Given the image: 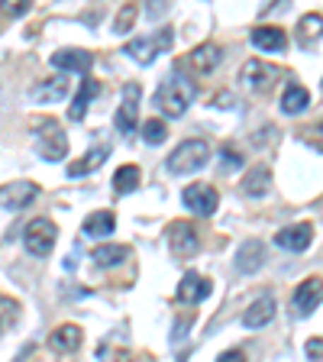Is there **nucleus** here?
I'll return each mask as SVG.
<instances>
[{
	"mask_svg": "<svg viewBox=\"0 0 323 362\" xmlns=\"http://www.w3.org/2000/svg\"><path fill=\"white\" fill-rule=\"evenodd\" d=\"M133 16H136V7H133V4H127V7H123V13H120V20H117V33H127Z\"/></svg>",
	"mask_w": 323,
	"mask_h": 362,
	"instance_id": "72a5a7b5",
	"label": "nucleus"
},
{
	"mask_svg": "<svg viewBox=\"0 0 323 362\" xmlns=\"http://www.w3.org/2000/svg\"><path fill=\"white\" fill-rule=\"evenodd\" d=\"M107 146H98V149H90L88 156L81 158V162H71V165H68V175H71V178H81V175H88V172H98L100 165H104V158H107Z\"/></svg>",
	"mask_w": 323,
	"mask_h": 362,
	"instance_id": "bb28decb",
	"label": "nucleus"
},
{
	"mask_svg": "<svg viewBox=\"0 0 323 362\" xmlns=\"http://www.w3.org/2000/svg\"><path fill=\"white\" fill-rule=\"evenodd\" d=\"M211 291H213L211 279H204L197 272H188V275L178 281V301L181 304H201L211 298Z\"/></svg>",
	"mask_w": 323,
	"mask_h": 362,
	"instance_id": "ddd939ff",
	"label": "nucleus"
},
{
	"mask_svg": "<svg viewBox=\"0 0 323 362\" xmlns=\"http://www.w3.org/2000/svg\"><path fill=\"white\" fill-rule=\"evenodd\" d=\"M217 362H246V353H242V349H226Z\"/></svg>",
	"mask_w": 323,
	"mask_h": 362,
	"instance_id": "c9c22d12",
	"label": "nucleus"
},
{
	"mask_svg": "<svg viewBox=\"0 0 323 362\" xmlns=\"http://www.w3.org/2000/svg\"><path fill=\"white\" fill-rule=\"evenodd\" d=\"M220 158H223V172H233V168L242 165V156L233 149V146H226V149L220 152Z\"/></svg>",
	"mask_w": 323,
	"mask_h": 362,
	"instance_id": "473e14b6",
	"label": "nucleus"
},
{
	"mask_svg": "<svg viewBox=\"0 0 323 362\" xmlns=\"http://www.w3.org/2000/svg\"><path fill=\"white\" fill-rule=\"evenodd\" d=\"M33 136H36V149H39V156L42 158H49V162H61V158L68 156V136L61 133L59 120L45 117Z\"/></svg>",
	"mask_w": 323,
	"mask_h": 362,
	"instance_id": "7ed1b4c3",
	"label": "nucleus"
},
{
	"mask_svg": "<svg viewBox=\"0 0 323 362\" xmlns=\"http://www.w3.org/2000/svg\"><path fill=\"white\" fill-rule=\"evenodd\" d=\"M175 42V33L172 30H158L155 36H143V39H129L127 45H123V52L129 55V59L143 62V65H149L155 55H162L165 49H172Z\"/></svg>",
	"mask_w": 323,
	"mask_h": 362,
	"instance_id": "39448f33",
	"label": "nucleus"
},
{
	"mask_svg": "<svg viewBox=\"0 0 323 362\" xmlns=\"http://www.w3.org/2000/svg\"><path fill=\"white\" fill-rule=\"evenodd\" d=\"M81 339H84L81 327L61 324V327H55V330H52V337H49V346H52L55 353H75V349L81 346Z\"/></svg>",
	"mask_w": 323,
	"mask_h": 362,
	"instance_id": "aec40b11",
	"label": "nucleus"
},
{
	"mask_svg": "<svg viewBox=\"0 0 323 362\" xmlns=\"http://www.w3.org/2000/svg\"><path fill=\"white\" fill-rule=\"evenodd\" d=\"M307 356H310V359H323V339L320 337H310L307 339Z\"/></svg>",
	"mask_w": 323,
	"mask_h": 362,
	"instance_id": "f704fd0d",
	"label": "nucleus"
},
{
	"mask_svg": "<svg viewBox=\"0 0 323 362\" xmlns=\"http://www.w3.org/2000/svg\"><path fill=\"white\" fill-rule=\"evenodd\" d=\"M275 78H278V68L269 65V62H262V59H249L246 65H242V71H240V81L246 84V88H252V90L269 88Z\"/></svg>",
	"mask_w": 323,
	"mask_h": 362,
	"instance_id": "f8f14e48",
	"label": "nucleus"
},
{
	"mask_svg": "<svg viewBox=\"0 0 323 362\" xmlns=\"http://www.w3.org/2000/svg\"><path fill=\"white\" fill-rule=\"evenodd\" d=\"M143 136H146V143H152V146L165 143V136H168L165 120H146L143 123Z\"/></svg>",
	"mask_w": 323,
	"mask_h": 362,
	"instance_id": "c85d7f7f",
	"label": "nucleus"
},
{
	"mask_svg": "<svg viewBox=\"0 0 323 362\" xmlns=\"http://www.w3.org/2000/svg\"><path fill=\"white\" fill-rule=\"evenodd\" d=\"M310 104V94L304 84H288L285 94H281V110L288 113V117H298V113H304Z\"/></svg>",
	"mask_w": 323,
	"mask_h": 362,
	"instance_id": "4be33fe9",
	"label": "nucleus"
},
{
	"mask_svg": "<svg viewBox=\"0 0 323 362\" xmlns=\"http://www.w3.org/2000/svg\"><path fill=\"white\" fill-rule=\"evenodd\" d=\"M139 100H143V88L136 81H129L127 88H123V104L117 107V129L120 133H136V123H139Z\"/></svg>",
	"mask_w": 323,
	"mask_h": 362,
	"instance_id": "6e6552de",
	"label": "nucleus"
},
{
	"mask_svg": "<svg viewBox=\"0 0 323 362\" xmlns=\"http://www.w3.org/2000/svg\"><path fill=\"white\" fill-rule=\"evenodd\" d=\"M113 226H117V217H113L110 211H94L88 220H84V236H94V240H100V236H110Z\"/></svg>",
	"mask_w": 323,
	"mask_h": 362,
	"instance_id": "b1692460",
	"label": "nucleus"
},
{
	"mask_svg": "<svg viewBox=\"0 0 323 362\" xmlns=\"http://www.w3.org/2000/svg\"><path fill=\"white\" fill-rule=\"evenodd\" d=\"M194 81H191L181 68H175L172 75L165 78V81L158 84L155 90V107L162 113H165L168 120H178V117H184L188 113V107L194 104Z\"/></svg>",
	"mask_w": 323,
	"mask_h": 362,
	"instance_id": "f257e3e1",
	"label": "nucleus"
},
{
	"mask_svg": "<svg viewBox=\"0 0 323 362\" xmlns=\"http://www.w3.org/2000/svg\"><path fill=\"white\" fill-rule=\"evenodd\" d=\"M16 317H20V304L13 298H0V337L16 324Z\"/></svg>",
	"mask_w": 323,
	"mask_h": 362,
	"instance_id": "cd10ccee",
	"label": "nucleus"
},
{
	"mask_svg": "<svg viewBox=\"0 0 323 362\" xmlns=\"http://www.w3.org/2000/svg\"><path fill=\"white\" fill-rule=\"evenodd\" d=\"M269 188H271V172H269V165L249 168L246 178H242V194L262 197V194H269Z\"/></svg>",
	"mask_w": 323,
	"mask_h": 362,
	"instance_id": "412c9836",
	"label": "nucleus"
},
{
	"mask_svg": "<svg viewBox=\"0 0 323 362\" xmlns=\"http://www.w3.org/2000/svg\"><path fill=\"white\" fill-rule=\"evenodd\" d=\"M36 197H39V185H33V181H10V185L0 188V207L16 214L23 207H30Z\"/></svg>",
	"mask_w": 323,
	"mask_h": 362,
	"instance_id": "9d476101",
	"label": "nucleus"
},
{
	"mask_svg": "<svg viewBox=\"0 0 323 362\" xmlns=\"http://www.w3.org/2000/svg\"><path fill=\"white\" fill-rule=\"evenodd\" d=\"M129 259V246H113V243H104L90 252V262L100 265V269H113V265H120Z\"/></svg>",
	"mask_w": 323,
	"mask_h": 362,
	"instance_id": "5701e85b",
	"label": "nucleus"
},
{
	"mask_svg": "<svg viewBox=\"0 0 323 362\" xmlns=\"http://www.w3.org/2000/svg\"><path fill=\"white\" fill-rule=\"evenodd\" d=\"M323 33V16H317V13H307L301 20V39L304 42H310V39H317Z\"/></svg>",
	"mask_w": 323,
	"mask_h": 362,
	"instance_id": "c756f323",
	"label": "nucleus"
},
{
	"mask_svg": "<svg viewBox=\"0 0 323 362\" xmlns=\"http://www.w3.org/2000/svg\"><path fill=\"white\" fill-rule=\"evenodd\" d=\"M139 181H143V172L136 165H123L117 168V175H113V194H133L136 188H139Z\"/></svg>",
	"mask_w": 323,
	"mask_h": 362,
	"instance_id": "a878e982",
	"label": "nucleus"
},
{
	"mask_svg": "<svg viewBox=\"0 0 323 362\" xmlns=\"http://www.w3.org/2000/svg\"><path fill=\"white\" fill-rule=\"evenodd\" d=\"M265 265V243L262 240H246L236 249V272L242 275H256Z\"/></svg>",
	"mask_w": 323,
	"mask_h": 362,
	"instance_id": "4468645a",
	"label": "nucleus"
},
{
	"mask_svg": "<svg viewBox=\"0 0 323 362\" xmlns=\"http://www.w3.org/2000/svg\"><path fill=\"white\" fill-rule=\"evenodd\" d=\"M310 243H314V226L310 223H291L275 233V246L288 249V252H304Z\"/></svg>",
	"mask_w": 323,
	"mask_h": 362,
	"instance_id": "9b49d317",
	"label": "nucleus"
},
{
	"mask_svg": "<svg viewBox=\"0 0 323 362\" xmlns=\"http://www.w3.org/2000/svg\"><path fill=\"white\" fill-rule=\"evenodd\" d=\"M55 240H59V230H55V223L49 217L30 220L26 230H23V246H26V252H30V256H39V259H45L52 252Z\"/></svg>",
	"mask_w": 323,
	"mask_h": 362,
	"instance_id": "20e7f679",
	"label": "nucleus"
},
{
	"mask_svg": "<svg viewBox=\"0 0 323 362\" xmlns=\"http://www.w3.org/2000/svg\"><path fill=\"white\" fill-rule=\"evenodd\" d=\"M207 162H211V146H207V139L197 136V139H184V143L175 146L165 168L172 175H194V172H201Z\"/></svg>",
	"mask_w": 323,
	"mask_h": 362,
	"instance_id": "f03ea898",
	"label": "nucleus"
},
{
	"mask_svg": "<svg viewBox=\"0 0 323 362\" xmlns=\"http://www.w3.org/2000/svg\"><path fill=\"white\" fill-rule=\"evenodd\" d=\"M100 94V84L94 78H84L81 81V90H78V98L71 100V120H84V113H88V104Z\"/></svg>",
	"mask_w": 323,
	"mask_h": 362,
	"instance_id": "393cba45",
	"label": "nucleus"
},
{
	"mask_svg": "<svg viewBox=\"0 0 323 362\" xmlns=\"http://www.w3.org/2000/svg\"><path fill=\"white\" fill-rule=\"evenodd\" d=\"M165 236H168V249H172V256H178V259H191L197 249H201L197 230H194V223H188V220H175V223H168Z\"/></svg>",
	"mask_w": 323,
	"mask_h": 362,
	"instance_id": "423d86ee",
	"label": "nucleus"
},
{
	"mask_svg": "<svg viewBox=\"0 0 323 362\" xmlns=\"http://www.w3.org/2000/svg\"><path fill=\"white\" fill-rule=\"evenodd\" d=\"M220 62H223V49L213 45V42H204V45H197V49L188 52V65L194 68L197 75H211Z\"/></svg>",
	"mask_w": 323,
	"mask_h": 362,
	"instance_id": "f3484780",
	"label": "nucleus"
},
{
	"mask_svg": "<svg viewBox=\"0 0 323 362\" xmlns=\"http://www.w3.org/2000/svg\"><path fill=\"white\" fill-rule=\"evenodd\" d=\"M0 13H7V16L30 13V0H0Z\"/></svg>",
	"mask_w": 323,
	"mask_h": 362,
	"instance_id": "2f4dec72",
	"label": "nucleus"
},
{
	"mask_svg": "<svg viewBox=\"0 0 323 362\" xmlns=\"http://www.w3.org/2000/svg\"><path fill=\"white\" fill-rule=\"evenodd\" d=\"M301 139L310 146V149H317V152H323V120L320 123H314V127H307L301 133Z\"/></svg>",
	"mask_w": 323,
	"mask_h": 362,
	"instance_id": "7c9ffc66",
	"label": "nucleus"
},
{
	"mask_svg": "<svg viewBox=\"0 0 323 362\" xmlns=\"http://www.w3.org/2000/svg\"><path fill=\"white\" fill-rule=\"evenodd\" d=\"M320 304H323V279L310 275V279H304L301 285H298V291H294V298H291V308L298 317H310Z\"/></svg>",
	"mask_w": 323,
	"mask_h": 362,
	"instance_id": "1a4fd4ad",
	"label": "nucleus"
},
{
	"mask_svg": "<svg viewBox=\"0 0 323 362\" xmlns=\"http://www.w3.org/2000/svg\"><path fill=\"white\" fill-rule=\"evenodd\" d=\"M252 45H256L259 52H285L288 36L278 26H256L252 30Z\"/></svg>",
	"mask_w": 323,
	"mask_h": 362,
	"instance_id": "6ab92c4d",
	"label": "nucleus"
},
{
	"mask_svg": "<svg viewBox=\"0 0 323 362\" xmlns=\"http://www.w3.org/2000/svg\"><path fill=\"white\" fill-rule=\"evenodd\" d=\"M68 88H71L68 75L42 78L39 84H33V88H30V98H33V100H39V104H55V100H65Z\"/></svg>",
	"mask_w": 323,
	"mask_h": 362,
	"instance_id": "2eb2a0df",
	"label": "nucleus"
},
{
	"mask_svg": "<svg viewBox=\"0 0 323 362\" xmlns=\"http://www.w3.org/2000/svg\"><path fill=\"white\" fill-rule=\"evenodd\" d=\"M275 310H278V301H275V294H262V298H256V301L246 308V314H242V324H246L249 330H259V327L271 324Z\"/></svg>",
	"mask_w": 323,
	"mask_h": 362,
	"instance_id": "dca6fc26",
	"label": "nucleus"
},
{
	"mask_svg": "<svg viewBox=\"0 0 323 362\" xmlns=\"http://www.w3.org/2000/svg\"><path fill=\"white\" fill-rule=\"evenodd\" d=\"M52 65L59 68V71H90V65H94V55L84 52V49H59V52L52 55Z\"/></svg>",
	"mask_w": 323,
	"mask_h": 362,
	"instance_id": "a211bd4d",
	"label": "nucleus"
},
{
	"mask_svg": "<svg viewBox=\"0 0 323 362\" xmlns=\"http://www.w3.org/2000/svg\"><path fill=\"white\" fill-rule=\"evenodd\" d=\"M181 201H184V207H188L191 214H197V217H211V214L217 211L220 197H217V188H213V185L194 181V185H188V188H184Z\"/></svg>",
	"mask_w": 323,
	"mask_h": 362,
	"instance_id": "0eeeda50",
	"label": "nucleus"
}]
</instances>
